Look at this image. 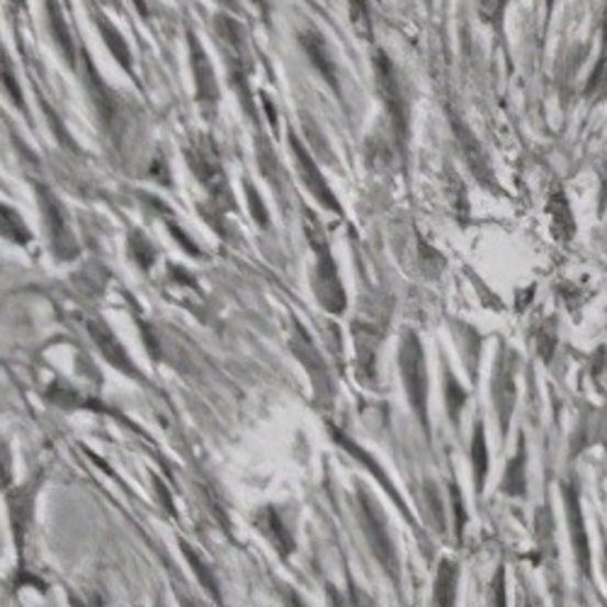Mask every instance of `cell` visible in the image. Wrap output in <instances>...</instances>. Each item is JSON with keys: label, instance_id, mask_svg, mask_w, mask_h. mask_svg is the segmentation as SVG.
<instances>
[{"label": "cell", "instance_id": "6da1fadb", "mask_svg": "<svg viewBox=\"0 0 607 607\" xmlns=\"http://www.w3.org/2000/svg\"><path fill=\"white\" fill-rule=\"evenodd\" d=\"M304 232L316 258L314 272H312V288L316 300L328 314H342L348 306V296H346V290H342L336 258L330 254V244L326 238L324 226L318 222V216L308 210H304Z\"/></svg>", "mask_w": 607, "mask_h": 607}, {"label": "cell", "instance_id": "7a4b0ae2", "mask_svg": "<svg viewBox=\"0 0 607 607\" xmlns=\"http://www.w3.org/2000/svg\"><path fill=\"white\" fill-rule=\"evenodd\" d=\"M355 501H358V518H360V528L364 540H368L370 552L374 557L376 564L384 571V576L392 581V586H401V559H398V549L392 532H389V520L384 515V508L380 506L368 488L358 486L355 491Z\"/></svg>", "mask_w": 607, "mask_h": 607}, {"label": "cell", "instance_id": "3957f363", "mask_svg": "<svg viewBox=\"0 0 607 607\" xmlns=\"http://www.w3.org/2000/svg\"><path fill=\"white\" fill-rule=\"evenodd\" d=\"M398 372L404 382L406 401L418 420L420 430L430 440V416H428V396H430V380H428V360L423 342L416 336V330H404L398 342Z\"/></svg>", "mask_w": 607, "mask_h": 607}, {"label": "cell", "instance_id": "277c9868", "mask_svg": "<svg viewBox=\"0 0 607 607\" xmlns=\"http://www.w3.org/2000/svg\"><path fill=\"white\" fill-rule=\"evenodd\" d=\"M182 154H186V164L192 170V176L198 178L204 192L210 194L214 207L224 214L236 212V200H234L232 186H228L220 148H216V144L210 139V136L202 134L198 139H192L186 148H182Z\"/></svg>", "mask_w": 607, "mask_h": 607}, {"label": "cell", "instance_id": "5b68a950", "mask_svg": "<svg viewBox=\"0 0 607 607\" xmlns=\"http://www.w3.org/2000/svg\"><path fill=\"white\" fill-rule=\"evenodd\" d=\"M76 76L80 78V83L86 88V95L90 108L95 112V120L100 124V130L105 134H112L117 130L120 117H122V100L120 93L114 90L105 78H102L100 68L95 66L93 56L86 49L83 42H78V71Z\"/></svg>", "mask_w": 607, "mask_h": 607}, {"label": "cell", "instance_id": "8992f818", "mask_svg": "<svg viewBox=\"0 0 607 607\" xmlns=\"http://www.w3.org/2000/svg\"><path fill=\"white\" fill-rule=\"evenodd\" d=\"M34 198H37V207L42 212V222H44V234H47V244L54 260L59 262L76 260L80 254V246L71 228V222H68V214L64 202L59 200V194H56L47 182H34Z\"/></svg>", "mask_w": 607, "mask_h": 607}, {"label": "cell", "instance_id": "52a82bcc", "mask_svg": "<svg viewBox=\"0 0 607 607\" xmlns=\"http://www.w3.org/2000/svg\"><path fill=\"white\" fill-rule=\"evenodd\" d=\"M372 64H374V76H376V90H380L382 102L386 108L389 127H392L394 139H396L401 151H406L411 117H408V95L404 90V80H401L394 61L389 59L384 52H376Z\"/></svg>", "mask_w": 607, "mask_h": 607}, {"label": "cell", "instance_id": "ba28073f", "mask_svg": "<svg viewBox=\"0 0 607 607\" xmlns=\"http://www.w3.org/2000/svg\"><path fill=\"white\" fill-rule=\"evenodd\" d=\"M42 486V474L30 476L25 484L10 486L5 491V503H8V518H10V530H13V542L18 549L20 559V571L25 569V549H27V537L34 525V508H37V496Z\"/></svg>", "mask_w": 607, "mask_h": 607}, {"label": "cell", "instance_id": "9c48e42d", "mask_svg": "<svg viewBox=\"0 0 607 607\" xmlns=\"http://www.w3.org/2000/svg\"><path fill=\"white\" fill-rule=\"evenodd\" d=\"M561 501H564L566 513V528H569V542L571 552H574V561L581 571V576L588 583H593V552L591 540L586 530V515H583V501L576 481H561Z\"/></svg>", "mask_w": 607, "mask_h": 607}, {"label": "cell", "instance_id": "30bf717a", "mask_svg": "<svg viewBox=\"0 0 607 607\" xmlns=\"http://www.w3.org/2000/svg\"><path fill=\"white\" fill-rule=\"evenodd\" d=\"M188 52H190V68H192L194 102H198L204 120H214L222 102L220 83H216V74L207 49H204L202 40L192 30H188Z\"/></svg>", "mask_w": 607, "mask_h": 607}, {"label": "cell", "instance_id": "8fae6325", "mask_svg": "<svg viewBox=\"0 0 607 607\" xmlns=\"http://www.w3.org/2000/svg\"><path fill=\"white\" fill-rule=\"evenodd\" d=\"M290 348L294 352L296 362L302 364L306 370L308 382H312L316 404L324 406L328 404L330 398H334V382H330V370L324 360V355L318 352L316 342L312 340V336L306 334V328L302 324H294L292 338H290Z\"/></svg>", "mask_w": 607, "mask_h": 607}, {"label": "cell", "instance_id": "7c38bea8", "mask_svg": "<svg viewBox=\"0 0 607 607\" xmlns=\"http://www.w3.org/2000/svg\"><path fill=\"white\" fill-rule=\"evenodd\" d=\"M515 401H518V389H515V358L508 348L498 350L494 362V374H491V404L496 411L501 440H506L510 430Z\"/></svg>", "mask_w": 607, "mask_h": 607}, {"label": "cell", "instance_id": "4fadbf2b", "mask_svg": "<svg viewBox=\"0 0 607 607\" xmlns=\"http://www.w3.org/2000/svg\"><path fill=\"white\" fill-rule=\"evenodd\" d=\"M86 330L90 340H93V346L98 348L100 358L105 360L112 370H117L120 374L130 376V380L134 382H142L146 384L144 374L139 370V364L134 362V358L130 355V350L124 348V342L117 338V334H114L112 326L108 324L105 318H88L86 321Z\"/></svg>", "mask_w": 607, "mask_h": 607}, {"label": "cell", "instance_id": "5bb4252c", "mask_svg": "<svg viewBox=\"0 0 607 607\" xmlns=\"http://www.w3.org/2000/svg\"><path fill=\"white\" fill-rule=\"evenodd\" d=\"M328 432H330V438H334V442L338 445V448L346 450L355 462L368 469V472L376 479V484H380V486L386 491V494H389V498L394 501V506L401 510V515H404V518H406L411 525H414V530L418 532V522L414 520V515H411V510H408V506H406V501L401 498V494H398L396 486H394V481L389 479V474L384 472V467H382L380 462H376V457L370 454L368 450H364L358 440H352L346 430L336 428L334 423H328Z\"/></svg>", "mask_w": 607, "mask_h": 607}, {"label": "cell", "instance_id": "9a60e30c", "mask_svg": "<svg viewBox=\"0 0 607 607\" xmlns=\"http://www.w3.org/2000/svg\"><path fill=\"white\" fill-rule=\"evenodd\" d=\"M86 13L90 18V22H93V27L98 30L102 44H105V49L110 52V56L114 61H117V66L122 68L124 74H127L132 80H139L136 78V68H134V54H132V47L124 34L117 30V25L110 20V15L102 10L100 3H95V0H86Z\"/></svg>", "mask_w": 607, "mask_h": 607}, {"label": "cell", "instance_id": "2e32d148", "mask_svg": "<svg viewBox=\"0 0 607 607\" xmlns=\"http://www.w3.org/2000/svg\"><path fill=\"white\" fill-rule=\"evenodd\" d=\"M290 148H292V154H294V164H296V170H300L304 186L308 188V192L314 194L321 207L328 210V212L342 214L340 202L336 200V194H334V190H330V186L326 182L324 173H321V170H318L314 156L308 154V148L302 144L300 136H296L292 130H290Z\"/></svg>", "mask_w": 607, "mask_h": 607}, {"label": "cell", "instance_id": "e0dca14e", "mask_svg": "<svg viewBox=\"0 0 607 607\" xmlns=\"http://www.w3.org/2000/svg\"><path fill=\"white\" fill-rule=\"evenodd\" d=\"M44 15H47V30L49 37L54 42L56 52L61 54L64 64L68 66V71L76 74L78 71V37L71 30V22H68L64 5L59 0H44Z\"/></svg>", "mask_w": 607, "mask_h": 607}, {"label": "cell", "instance_id": "ac0fdd59", "mask_svg": "<svg viewBox=\"0 0 607 607\" xmlns=\"http://www.w3.org/2000/svg\"><path fill=\"white\" fill-rule=\"evenodd\" d=\"M254 525L258 528V532L266 537L268 544L272 547V552L280 557V561H290V557L296 552V542L294 535L288 528V522L282 520L280 510L274 506H266L256 513Z\"/></svg>", "mask_w": 607, "mask_h": 607}, {"label": "cell", "instance_id": "d6986e66", "mask_svg": "<svg viewBox=\"0 0 607 607\" xmlns=\"http://www.w3.org/2000/svg\"><path fill=\"white\" fill-rule=\"evenodd\" d=\"M300 44L306 54V59L312 61V66L318 71V76L324 78L326 83L336 90V93H340L338 66H336L334 52H330L324 34H321L316 27H306L300 32Z\"/></svg>", "mask_w": 607, "mask_h": 607}, {"label": "cell", "instance_id": "ffe728a7", "mask_svg": "<svg viewBox=\"0 0 607 607\" xmlns=\"http://www.w3.org/2000/svg\"><path fill=\"white\" fill-rule=\"evenodd\" d=\"M547 214H549V226H552V234L559 244H569L571 238L576 236V222L574 212H571V204L564 188L554 182L552 192L547 198Z\"/></svg>", "mask_w": 607, "mask_h": 607}, {"label": "cell", "instance_id": "44dd1931", "mask_svg": "<svg viewBox=\"0 0 607 607\" xmlns=\"http://www.w3.org/2000/svg\"><path fill=\"white\" fill-rule=\"evenodd\" d=\"M498 491L510 498L528 496V440H525V435L518 438V448H515V454L501 476Z\"/></svg>", "mask_w": 607, "mask_h": 607}, {"label": "cell", "instance_id": "7402d4cb", "mask_svg": "<svg viewBox=\"0 0 607 607\" xmlns=\"http://www.w3.org/2000/svg\"><path fill=\"white\" fill-rule=\"evenodd\" d=\"M452 130L457 134V142H460L462 151H464L467 166L472 168V173L479 178L481 186H491V180H494V173H491V166H488V160H486L484 148H481V144L474 139V134L469 132V127H467V124L460 117H452Z\"/></svg>", "mask_w": 607, "mask_h": 607}, {"label": "cell", "instance_id": "603a6c76", "mask_svg": "<svg viewBox=\"0 0 607 607\" xmlns=\"http://www.w3.org/2000/svg\"><path fill=\"white\" fill-rule=\"evenodd\" d=\"M460 595V566L454 559H440L432 581V607H457Z\"/></svg>", "mask_w": 607, "mask_h": 607}, {"label": "cell", "instance_id": "cb8c5ba5", "mask_svg": "<svg viewBox=\"0 0 607 607\" xmlns=\"http://www.w3.org/2000/svg\"><path fill=\"white\" fill-rule=\"evenodd\" d=\"M469 460H472V481H474V494L476 498L484 496L486 488V479H488V442H486V428L484 420L476 418L474 420V430H472V445H469Z\"/></svg>", "mask_w": 607, "mask_h": 607}, {"label": "cell", "instance_id": "d4e9b609", "mask_svg": "<svg viewBox=\"0 0 607 607\" xmlns=\"http://www.w3.org/2000/svg\"><path fill=\"white\" fill-rule=\"evenodd\" d=\"M0 88L5 90L8 100L13 102V108L22 114V117H25V122L32 127V114H30L27 100H25V90H22V86H20V78L15 74V64H13V59H10V54H8L3 42H0Z\"/></svg>", "mask_w": 607, "mask_h": 607}, {"label": "cell", "instance_id": "484cf974", "mask_svg": "<svg viewBox=\"0 0 607 607\" xmlns=\"http://www.w3.org/2000/svg\"><path fill=\"white\" fill-rule=\"evenodd\" d=\"M0 238H5L8 244L18 248H27L34 240V232L25 222V216L8 202H0Z\"/></svg>", "mask_w": 607, "mask_h": 607}, {"label": "cell", "instance_id": "4316f807", "mask_svg": "<svg viewBox=\"0 0 607 607\" xmlns=\"http://www.w3.org/2000/svg\"><path fill=\"white\" fill-rule=\"evenodd\" d=\"M442 384H445V406H448V418L452 423V428L460 430L462 414L469 404V392L462 386V382L457 380V374L452 372L450 364H442Z\"/></svg>", "mask_w": 607, "mask_h": 607}, {"label": "cell", "instance_id": "83f0119b", "mask_svg": "<svg viewBox=\"0 0 607 607\" xmlns=\"http://www.w3.org/2000/svg\"><path fill=\"white\" fill-rule=\"evenodd\" d=\"M127 256L142 272H151L158 260L156 240L148 236L144 228H130L127 234Z\"/></svg>", "mask_w": 607, "mask_h": 607}, {"label": "cell", "instance_id": "f1b7e54d", "mask_svg": "<svg viewBox=\"0 0 607 607\" xmlns=\"http://www.w3.org/2000/svg\"><path fill=\"white\" fill-rule=\"evenodd\" d=\"M44 398H47L52 406L61 408V411H80V408L95 406L93 401H88L74 384H68L64 380H54L47 389H44Z\"/></svg>", "mask_w": 607, "mask_h": 607}, {"label": "cell", "instance_id": "f546056e", "mask_svg": "<svg viewBox=\"0 0 607 607\" xmlns=\"http://www.w3.org/2000/svg\"><path fill=\"white\" fill-rule=\"evenodd\" d=\"M180 549H182V557H186L188 564L192 566L194 576H198L200 586L204 591H207L216 603H220L222 600V593H220V581H216V576H214V569L198 552H194V549L188 542H180Z\"/></svg>", "mask_w": 607, "mask_h": 607}, {"label": "cell", "instance_id": "4dcf8cb0", "mask_svg": "<svg viewBox=\"0 0 607 607\" xmlns=\"http://www.w3.org/2000/svg\"><path fill=\"white\" fill-rule=\"evenodd\" d=\"M348 13H350V27L360 40H372V13H370V0H348Z\"/></svg>", "mask_w": 607, "mask_h": 607}, {"label": "cell", "instance_id": "1f68e13d", "mask_svg": "<svg viewBox=\"0 0 607 607\" xmlns=\"http://www.w3.org/2000/svg\"><path fill=\"white\" fill-rule=\"evenodd\" d=\"M448 494H450V508H452V520H454V540L462 544L469 515H467V506H464V498H462V488H460V484H457L454 476L450 481Z\"/></svg>", "mask_w": 607, "mask_h": 607}, {"label": "cell", "instance_id": "d6a6232c", "mask_svg": "<svg viewBox=\"0 0 607 607\" xmlns=\"http://www.w3.org/2000/svg\"><path fill=\"white\" fill-rule=\"evenodd\" d=\"M510 0H479V15L488 27H494L496 34H503V20H506V10Z\"/></svg>", "mask_w": 607, "mask_h": 607}, {"label": "cell", "instance_id": "836d02e7", "mask_svg": "<svg viewBox=\"0 0 607 607\" xmlns=\"http://www.w3.org/2000/svg\"><path fill=\"white\" fill-rule=\"evenodd\" d=\"M15 481V462H13V450H10L8 440L0 435V491H5L13 486Z\"/></svg>", "mask_w": 607, "mask_h": 607}, {"label": "cell", "instance_id": "e575fe53", "mask_svg": "<svg viewBox=\"0 0 607 607\" xmlns=\"http://www.w3.org/2000/svg\"><path fill=\"white\" fill-rule=\"evenodd\" d=\"M537 348H540V358L544 362L552 360L554 348H557V321L549 318L540 326V334H537Z\"/></svg>", "mask_w": 607, "mask_h": 607}, {"label": "cell", "instance_id": "d590c367", "mask_svg": "<svg viewBox=\"0 0 607 607\" xmlns=\"http://www.w3.org/2000/svg\"><path fill=\"white\" fill-rule=\"evenodd\" d=\"M164 222H166V226H168L170 236H173V238L178 240L180 248L186 250L188 256H192V258H202V250H200V246L194 244V240L186 234V228H182L178 222H173V216H170V214H164Z\"/></svg>", "mask_w": 607, "mask_h": 607}, {"label": "cell", "instance_id": "8d00e7d4", "mask_svg": "<svg viewBox=\"0 0 607 607\" xmlns=\"http://www.w3.org/2000/svg\"><path fill=\"white\" fill-rule=\"evenodd\" d=\"M506 566H498L488 588V605L491 607H508V591H506Z\"/></svg>", "mask_w": 607, "mask_h": 607}, {"label": "cell", "instance_id": "74e56055", "mask_svg": "<svg viewBox=\"0 0 607 607\" xmlns=\"http://www.w3.org/2000/svg\"><path fill=\"white\" fill-rule=\"evenodd\" d=\"M328 603L330 607H372V603L352 586H350V593H338L336 588L328 586Z\"/></svg>", "mask_w": 607, "mask_h": 607}, {"label": "cell", "instance_id": "f35d334b", "mask_svg": "<svg viewBox=\"0 0 607 607\" xmlns=\"http://www.w3.org/2000/svg\"><path fill=\"white\" fill-rule=\"evenodd\" d=\"M246 186V194H248V204H250V214H254V220L260 224V226H268V210H266V204H262L260 200V194L258 190L250 186V182L246 180L244 182Z\"/></svg>", "mask_w": 607, "mask_h": 607}, {"label": "cell", "instance_id": "ab89813d", "mask_svg": "<svg viewBox=\"0 0 607 607\" xmlns=\"http://www.w3.org/2000/svg\"><path fill=\"white\" fill-rule=\"evenodd\" d=\"M284 607H306V603L296 591H284Z\"/></svg>", "mask_w": 607, "mask_h": 607}, {"label": "cell", "instance_id": "60d3db41", "mask_svg": "<svg viewBox=\"0 0 607 607\" xmlns=\"http://www.w3.org/2000/svg\"><path fill=\"white\" fill-rule=\"evenodd\" d=\"M518 607H537L535 595L530 593L528 586H522V591H520V595H518Z\"/></svg>", "mask_w": 607, "mask_h": 607}, {"label": "cell", "instance_id": "b9f144b4", "mask_svg": "<svg viewBox=\"0 0 607 607\" xmlns=\"http://www.w3.org/2000/svg\"><path fill=\"white\" fill-rule=\"evenodd\" d=\"M8 8H10V15H20V13H27V0H8Z\"/></svg>", "mask_w": 607, "mask_h": 607}, {"label": "cell", "instance_id": "7bdbcfd3", "mask_svg": "<svg viewBox=\"0 0 607 607\" xmlns=\"http://www.w3.org/2000/svg\"><path fill=\"white\" fill-rule=\"evenodd\" d=\"M132 3H134V8H136V10H139V15H142L144 20H148V15H151V10H148V3H146V0H132Z\"/></svg>", "mask_w": 607, "mask_h": 607}, {"label": "cell", "instance_id": "ee69618b", "mask_svg": "<svg viewBox=\"0 0 607 607\" xmlns=\"http://www.w3.org/2000/svg\"><path fill=\"white\" fill-rule=\"evenodd\" d=\"M600 542H603V574L607 578V532H600Z\"/></svg>", "mask_w": 607, "mask_h": 607}, {"label": "cell", "instance_id": "f6af8a7d", "mask_svg": "<svg viewBox=\"0 0 607 607\" xmlns=\"http://www.w3.org/2000/svg\"><path fill=\"white\" fill-rule=\"evenodd\" d=\"M554 5H557V0H547V15H552Z\"/></svg>", "mask_w": 607, "mask_h": 607}, {"label": "cell", "instance_id": "bcb514c9", "mask_svg": "<svg viewBox=\"0 0 607 607\" xmlns=\"http://www.w3.org/2000/svg\"><path fill=\"white\" fill-rule=\"evenodd\" d=\"M0 188H3V182H0Z\"/></svg>", "mask_w": 607, "mask_h": 607}]
</instances>
